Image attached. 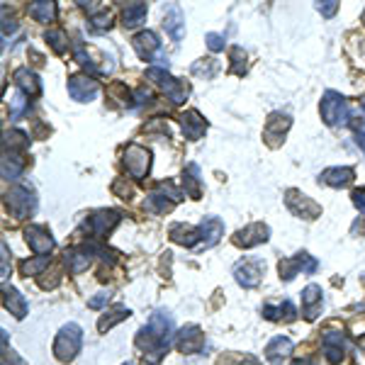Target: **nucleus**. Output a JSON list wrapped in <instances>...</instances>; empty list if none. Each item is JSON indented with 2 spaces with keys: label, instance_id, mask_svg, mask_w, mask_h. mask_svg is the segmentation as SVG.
Instances as JSON below:
<instances>
[{
  "label": "nucleus",
  "instance_id": "nucleus-1",
  "mask_svg": "<svg viewBox=\"0 0 365 365\" xmlns=\"http://www.w3.org/2000/svg\"><path fill=\"white\" fill-rule=\"evenodd\" d=\"M170 341H173V319L168 317V312L159 309L151 314L149 324L137 334V348L144 351L151 365H159V360L168 353Z\"/></svg>",
  "mask_w": 365,
  "mask_h": 365
},
{
  "label": "nucleus",
  "instance_id": "nucleus-2",
  "mask_svg": "<svg viewBox=\"0 0 365 365\" xmlns=\"http://www.w3.org/2000/svg\"><path fill=\"white\" fill-rule=\"evenodd\" d=\"M81 344H83V329L78 324H63L61 331L57 334L54 341V355L61 363H71L78 353H81Z\"/></svg>",
  "mask_w": 365,
  "mask_h": 365
},
{
  "label": "nucleus",
  "instance_id": "nucleus-3",
  "mask_svg": "<svg viewBox=\"0 0 365 365\" xmlns=\"http://www.w3.org/2000/svg\"><path fill=\"white\" fill-rule=\"evenodd\" d=\"M319 112H322V119H324L329 127H339V124H346L351 117L348 112V103L341 93L336 90H326L324 98H322V105H319Z\"/></svg>",
  "mask_w": 365,
  "mask_h": 365
},
{
  "label": "nucleus",
  "instance_id": "nucleus-4",
  "mask_svg": "<svg viewBox=\"0 0 365 365\" xmlns=\"http://www.w3.org/2000/svg\"><path fill=\"white\" fill-rule=\"evenodd\" d=\"M146 76H149V81H154L161 90H166V95H168L173 105H180L188 98V93H190V88H188L186 83L175 81V78L161 66H151L149 71H146Z\"/></svg>",
  "mask_w": 365,
  "mask_h": 365
},
{
  "label": "nucleus",
  "instance_id": "nucleus-5",
  "mask_svg": "<svg viewBox=\"0 0 365 365\" xmlns=\"http://www.w3.org/2000/svg\"><path fill=\"white\" fill-rule=\"evenodd\" d=\"M6 207H8V212H10L12 217H17V219H25V217H30L32 212L37 210L34 190H32V188H27V186H15L6 195Z\"/></svg>",
  "mask_w": 365,
  "mask_h": 365
},
{
  "label": "nucleus",
  "instance_id": "nucleus-6",
  "mask_svg": "<svg viewBox=\"0 0 365 365\" xmlns=\"http://www.w3.org/2000/svg\"><path fill=\"white\" fill-rule=\"evenodd\" d=\"M180 200H183V195H180L170 183H161L151 195H146L144 205H146V210L154 212V215H166V212L173 210L175 202H180Z\"/></svg>",
  "mask_w": 365,
  "mask_h": 365
},
{
  "label": "nucleus",
  "instance_id": "nucleus-7",
  "mask_svg": "<svg viewBox=\"0 0 365 365\" xmlns=\"http://www.w3.org/2000/svg\"><path fill=\"white\" fill-rule=\"evenodd\" d=\"M124 166H127V173L134 180L146 178V173L151 168V151L139 144H129L124 149Z\"/></svg>",
  "mask_w": 365,
  "mask_h": 365
},
{
  "label": "nucleus",
  "instance_id": "nucleus-8",
  "mask_svg": "<svg viewBox=\"0 0 365 365\" xmlns=\"http://www.w3.org/2000/svg\"><path fill=\"white\" fill-rule=\"evenodd\" d=\"M285 205H288V210L293 212L295 217H299V219H307V221L317 219V217L322 215V207H319L309 195L295 190V188H290V190L285 193Z\"/></svg>",
  "mask_w": 365,
  "mask_h": 365
},
{
  "label": "nucleus",
  "instance_id": "nucleus-9",
  "mask_svg": "<svg viewBox=\"0 0 365 365\" xmlns=\"http://www.w3.org/2000/svg\"><path fill=\"white\" fill-rule=\"evenodd\" d=\"M293 127V117L285 112H273L270 117L266 119V127H263V139L270 149H278L285 141V134Z\"/></svg>",
  "mask_w": 365,
  "mask_h": 365
},
{
  "label": "nucleus",
  "instance_id": "nucleus-10",
  "mask_svg": "<svg viewBox=\"0 0 365 365\" xmlns=\"http://www.w3.org/2000/svg\"><path fill=\"white\" fill-rule=\"evenodd\" d=\"M317 268H319V263L314 261L309 253H297V256L283 258V261L278 263L280 278H283L285 283H290V280H293L295 275H299V273H309V275H312Z\"/></svg>",
  "mask_w": 365,
  "mask_h": 365
},
{
  "label": "nucleus",
  "instance_id": "nucleus-11",
  "mask_svg": "<svg viewBox=\"0 0 365 365\" xmlns=\"http://www.w3.org/2000/svg\"><path fill=\"white\" fill-rule=\"evenodd\" d=\"M268 239H270V229H268V224H263V221H253V224L244 226V229H239V232L234 234V244H237L239 248L261 246Z\"/></svg>",
  "mask_w": 365,
  "mask_h": 365
},
{
  "label": "nucleus",
  "instance_id": "nucleus-12",
  "mask_svg": "<svg viewBox=\"0 0 365 365\" xmlns=\"http://www.w3.org/2000/svg\"><path fill=\"white\" fill-rule=\"evenodd\" d=\"M175 346H178L180 353H200L205 348V334L197 324H188L175 334Z\"/></svg>",
  "mask_w": 365,
  "mask_h": 365
},
{
  "label": "nucleus",
  "instance_id": "nucleus-13",
  "mask_svg": "<svg viewBox=\"0 0 365 365\" xmlns=\"http://www.w3.org/2000/svg\"><path fill=\"white\" fill-rule=\"evenodd\" d=\"M98 90H100V86L93 76L78 73V76L68 78V95H71L73 100H78V103H90V100L98 95Z\"/></svg>",
  "mask_w": 365,
  "mask_h": 365
},
{
  "label": "nucleus",
  "instance_id": "nucleus-14",
  "mask_svg": "<svg viewBox=\"0 0 365 365\" xmlns=\"http://www.w3.org/2000/svg\"><path fill=\"white\" fill-rule=\"evenodd\" d=\"M117 224H119V212H115V210H98L95 215L88 217V221H86L88 232L93 234L95 239L108 237V232H112Z\"/></svg>",
  "mask_w": 365,
  "mask_h": 365
},
{
  "label": "nucleus",
  "instance_id": "nucleus-15",
  "mask_svg": "<svg viewBox=\"0 0 365 365\" xmlns=\"http://www.w3.org/2000/svg\"><path fill=\"white\" fill-rule=\"evenodd\" d=\"M132 47L141 61H154V57H161V41L151 30H144V32H139V34H134Z\"/></svg>",
  "mask_w": 365,
  "mask_h": 365
},
{
  "label": "nucleus",
  "instance_id": "nucleus-16",
  "mask_svg": "<svg viewBox=\"0 0 365 365\" xmlns=\"http://www.w3.org/2000/svg\"><path fill=\"white\" fill-rule=\"evenodd\" d=\"M25 239H27V244H30V248L37 253V256H47V253H52L54 239H52V232H49L47 226L30 224L25 229Z\"/></svg>",
  "mask_w": 365,
  "mask_h": 365
},
{
  "label": "nucleus",
  "instance_id": "nucleus-17",
  "mask_svg": "<svg viewBox=\"0 0 365 365\" xmlns=\"http://www.w3.org/2000/svg\"><path fill=\"white\" fill-rule=\"evenodd\" d=\"M322 348H324V355L331 365H339L344 360L346 351H348V341L341 331H326L322 336Z\"/></svg>",
  "mask_w": 365,
  "mask_h": 365
},
{
  "label": "nucleus",
  "instance_id": "nucleus-18",
  "mask_svg": "<svg viewBox=\"0 0 365 365\" xmlns=\"http://www.w3.org/2000/svg\"><path fill=\"white\" fill-rule=\"evenodd\" d=\"M263 270H266V266L261 261H241L234 268V278L241 288H256L261 283Z\"/></svg>",
  "mask_w": 365,
  "mask_h": 365
},
{
  "label": "nucleus",
  "instance_id": "nucleus-19",
  "mask_svg": "<svg viewBox=\"0 0 365 365\" xmlns=\"http://www.w3.org/2000/svg\"><path fill=\"white\" fill-rule=\"evenodd\" d=\"M197 234H200V248H212L215 244H219L221 237H224V221L217 219V217H207V219L197 226Z\"/></svg>",
  "mask_w": 365,
  "mask_h": 365
},
{
  "label": "nucleus",
  "instance_id": "nucleus-20",
  "mask_svg": "<svg viewBox=\"0 0 365 365\" xmlns=\"http://www.w3.org/2000/svg\"><path fill=\"white\" fill-rule=\"evenodd\" d=\"M180 127H183V134H186V139L197 141L202 134L207 132V122L197 110H188V112L180 115Z\"/></svg>",
  "mask_w": 365,
  "mask_h": 365
},
{
  "label": "nucleus",
  "instance_id": "nucleus-21",
  "mask_svg": "<svg viewBox=\"0 0 365 365\" xmlns=\"http://www.w3.org/2000/svg\"><path fill=\"white\" fill-rule=\"evenodd\" d=\"M164 27H166V32L173 37V41H180L183 37H186V15H183L180 6H175V3H173V6L166 8Z\"/></svg>",
  "mask_w": 365,
  "mask_h": 365
},
{
  "label": "nucleus",
  "instance_id": "nucleus-22",
  "mask_svg": "<svg viewBox=\"0 0 365 365\" xmlns=\"http://www.w3.org/2000/svg\"><path fill=\"white\" fill-rule=\"evenodd\" d=\"M12 78H15V86L20 88L22 95H27V98H39L41 95V81L34 71H30V68H17L12 73Z\"/></svg>",
  "mask_w": 365,
  "mask_h": 365
},
{
  "label": "nucleus",
  "instance_id": "nucleus-23",
  "mask_svg": "<svg viewBox=\"0 0 365 365\" xmlns=\"http://www.w3.org/2000/svg\"><path fill=\"white\" fill-rule=\"evenodd\" d=\"M353 178H355V170L348 168V166H344V168L322 170L319 183H324V186H331V188H348L351 183H353Z\"/></svg>",
  "mask_w": 365,
  "mask_h": 365
},
{
  "label": "nucleus",
  "instance_id": "nucleus-24",
  "mask_svg": "<svg viewBox=\"0 0 365 365\" xmlns=\"http://www.w3.org/2000/svg\"><path fill=\"white\" fill-rule=\"evenodd\" d=\"M322 288L319 285H307V288L302 290V314L304 319H309V322H314L319 314V309H322Z\"/></svg>",
  "mask_w": 365,
  "mask_h": 365
},
{
  "label": "nucleus",
  "instance_id": "nucleus-25",
  "mask_svg": "<svg viewBox=\"0 0 365 365\" xmlns=\"http://www.w3.org/2000/svg\"><path fill=\"white\" fill-rule=\"evenodd\" d=\"M93 246H81V248H68L66 251V266L71 273H83L88 270V266L93 263Z\"/></svg>",
  "mask_w": 365,
  "mask_h": 365
},
{
  "label": "nucleus",
  "instance_id": "nucleus-26",
  "mask_svg": "<svg viewBox=\"0 0 365 365\" xmlns=\"http://www.w3.org/2000/svg\"><path fill=\"white\" fill-rule=\"evenodd\" d=\"M3 304H6V309L15 319H25L27 299H25V295H20L15 288H8V285H3Z\"/></svg>",
  "mask_w": 365,
  "mask_h": 365
},
{
  "label": "nucleus",
  "instance_id": "nucleus-27",
  "mask_svg": "<svg viewBox=\"0 0 365 365\" xmlns=\"http://www.w3.org/2000/svg\"><path fill=\"white\" fill-rule=\"evenodd\" d=\"M290 353H293V341L285 339V336H275V339L266 346V358L270 360L273 365H280Z\"/></svg>",
  "mask_w": 365,
  "mask_h": 365
},
{
  "label": "nucleus",
  "instance_id": "nucleus-28",
  "mask_svg": "<svg viewBox=\"0 0 365 365\" xmlns=\"http://www.w3.org/2000/svg\"><path fill=\"white\" fill-rule=\"evenodd\" d=\"M170 239H173L175 244H180V246H200V234H197V229H193V226L188 224H173L170 226Z\"/></svg>",
  "mask_w": 365,
  "mask_h": 365
},
{
  "label": "nucleus",
  "instance_id": "nucleus-29",
  "mask_svg": "<svg viewBox=\"0 0 365 365\" xmlns=\"http://www.w3.org/2000/svg\"><path fill=\"white\" fill-rule=\"evenodd\" d=\"M132 317V312H129L124 304H117V307H112V309H108V312L100 317V322H98V331L100 334H105V331H110L115 324H119V322H124V319H129Z\"/></svg>",
  "mask_w": 365,
  "mask_h": 365
},
{
  "label": "nucleus",
  "instance_id": "nucleus-30",
  "mask_svg": "<svg viewBox=\"0 0 365 365\" xmlns=\"http://www.w3.org/2000/svg\"><path fill=\"white\" fill-rule=\"evenodd\" d=\"M183 186H186V195H190L193 200L202 195L200 190V168L197 164H188L186 170H183Z\"/></svg>",
  "mask_w": 365,
  "mask_h": 365
},
{
  "label": "nucleus",
  "instance_id": "nucleus-31",
  "mask_svg": "<svg viewBox=\"0 0 365 365\" xmlns=\"http://www.w3.org/2000/svg\"><path fill=\"white\" fill-rule=\"evenodd\" d=\"M22 170H25V161H22L17 154H12V151L3 149V178L17 180Z\"/></svg>",
  "mask_w": 365,
  "mask_h": 365
},
{
  "label": "nucleus",
  "instance_id": "nucleus-32",
  "mask_svg": "<svg viewBox=\"0 0 365 365\" xmlns=\"http://www.w3.org/2000/svg\"><path fill=\"white\" fill-rule=\"evenodd\" d=\"M263 317L270 319V322H280V319L293 322V319L297 317V309H295V304L290 302V299H285L280 307H270V304H266V307H263Z\"/></svg>",
  "mask_w": 365,
  "mask_h": 365
},
{
  "label": "nucleus",
  "instance_id": "nucleus-33",
  "mask_svg": "<svg viewBox=\"0 0 365 365\" xmlns=\"http://www.w3.org/2000/svg\"><path fill=\"white\" fill-rule=\"evenodd\" d=\"M146 12H149L146 3H132V6L124 8V12H122V25H124V27H137V25H141V22L146 20Z\"/></svg>",
  "mask_w": 365,
  "mask_h": 365
},
{
  "label": "nucleus",
  "instance_id": "nucleus-34",
  "mask_svg": "<svg viewBox=\"0 0 365 365\" xmlns=\"http://www.w3.org/2000/svg\"><path fill=\"white\" fill-rule=\"evenodd\" d=\"M30 15L34 17L37 22H54V17H57V3H52V0H39V3H32Z\"/></svg>",
  "mask_w": 365,
  "mask_h": 365
},
{
  "label": "nucleus",
  "instance_id": "nucleus-35",
  "mask_svg": "<svg viewBox=\"0 0 365 365\" xmlns=\"http://www.w3.org/2000/svg\"><path fill=\"white\" fill-rule=\"evenodd\" d=\"M3 149H10L12 154H22V151L30 149V137H27L25 132H20V129H12V132H6V144H3Z\"/></svg>",
  "mask_w": 365,
  "mask_h": 365
},
{
  "label": "nucleus",
  "instance_id": "nucleus-36",
  "mask_svg": "<svg viewBox=\"0 0 365 365\" xmlns=\"http://www.w3.org/2000/svg\"><path fill=\"white\" fill-rule=\"evenodd\" d=\"M44 39L49 41V47H52L57 54H66L68 37H66V32H63V30H49L47 34H44Z\"/></svg>",
  "mask_w": 365,
  "mask_h": 365
},
{
  "label": "nucleus",
  "instance_id": "nucleus-37",
  "mask_svg": "<svg viewBox=\"0 0 365 365\" xmlns=\"http://www.w3.org/2000/svg\"><path fill=\"white\" fill-rule=\"evenodd\" d=\"M217 71H219V61H217V59H200V61L193 66V73H195V76L207 78V81L215 78Z\"/></svg>",
  "mask_w": 365,
  "mask_h": 365
},
{
  "label": "nucleus",
  "instance_id": "nucleus-38",
  "mask_svg": "<svg viewBox=\"0 0 365 365\" xmlns=\"http://www.w3.org/2000/svg\"><path fill=\"white\" fill-rule=\"evenodd\" d=\"M49 266V256H37V258H32V261H25L22 263V275H44V268Z\"/></svg>",
  "mask_w": 365,
  "mask_h": 365
},
{
  "label": "nucleus",
  "instance_id": "nucleus-39",
  "mask_svg": "<svg viewBox=\"0 0 365 365\" xmlns=\"http://www.w3.org/2000/svg\"><path fill=\"white\" fill-rule=\"evenodd\" d=\"M30 110V103H27V95L17 93L10 98V119H20L22 115Z\"/></svg>",
  "mask_w": 365,
  "mask_h": 365
},
{
  "label": "nucleus",
  "instance_id": "nucleus-40",
  "mask_svg": "<svg viewBox=\"0 0 365 365\" xmlns=\"http://www.w3.org/2000/svg\"><path fill=\"white\" fill-rule=\"evenodd\" d=\"M90 27H93V32L110 30V27H112V15H110L108 10L93 12V17H90Z\"/></svg>",
  "mask_w": 365,
  "mask_h": 365
},
{
  "label": "nucleus",
  "instance_id": "nucleus-41",
  "mask_svg": "<svg viewBox=\"0 0 365 365\" xmlns=\"http://www.w3.org/2000/svg\"><path fill=\"white\" fill-rule=\"evenodd\" d=\"M232 73H237V76L246 73V54L241 47H232Z\"/></svg>",
  "mask_w": 365,
  "mask_h": 365
},
{
  "label": "nucleus",
  "instance_id": "nucleus-42",
  "mask_svg": "<svg viewBox=\"0 0 365 365\" xmlns=\"http://www.w3.org/2000/svg\"><path fill=\"white\" fill-rule=\"evenodd\" d=\"M112 193H115V195L122 197V200H132V195H134L132 186H127L124 180H115V183H112Z\"/></svg>",
  "mask_w": 365,
  "mask_h": 365
},
{
  "label": "nucleus",
  "instance_id": "nucleus-43",
  "mask_svg": "<svg viewBox=\"0 0 365 365\" xmlns=\"http://www.w3.org/2000/svg\"><path fill=\"white\" fill-rule=\"evenodd\" d=\"M112 299V293H108V290H103V293H98L95 297H90L88 299V307L90 309H100V307H105V304Z\"/></svg>",
  "mask_w": 365,
  "mask_h": 365
},
{
  "label": "nucleus",
  "instance_id": "nucleus-44",
  "mask_svg": "<svg viewBox=\"0 0 365 365\" xmlns=\"http://www.w3.org/2000/svg\"><path fill=\"white\" fill-rule=\"evenodd\" d=\"M205 41H207V47H210L212 52H221V49H224V37L215 34V32H210V34L205 37Z\"/></svg>",
  "mask_w": 365,
  "mask_h": 365
},
{
  "label": "nucleus",
  "instance_id": "nucleus-45",
  "mask_svg": "<svg viewBox=\"0 0 365 365\" xmlns=\"http://www.w3.org/2000/svg\"><path fill=\"white\" fill-rule=\"evenodd\" d=\"M317 10L322 12L324 17H334L336 10H339V3H336V0H326V3H319Z\"/></svg>",
  "mask_w": 365,
  "mask_h": 365
},
{
  "label": "nucleus",
  "instance_id": "nucleus-46",
  "mask_svg": "<svg viewBox=\"0 0 365 365\" xmlns=\"http://www.w3.org/2000/svg\"><path fill=\"white\" fill-rule=\"evenodd\" d=\"M351 197H353V205L365 215V188H355L353 195H351Z\"/></svg>",
  "mask_w": 365,
  "mask_h": 365
},
{
  "label": "nucleus",
  "instance_id": "nucleus-47",
  "mask_svg": "<svg viewBox=\"0 0 365 365\" xmlns=\"http://www.w3.org/2000/svg\"><path fill=\"white\" fill-rule=\"evenodd\" d=\"M0 251H3V285H6V280H8V244L0 246Z\"/></svg>",
  "mask_w": 365,
  "mask_h": 365
},
{
  "label": "nucleus",
  "instance_id": "nucleus-48",
  "mask_svg": "<svg viewBox=\"0 0 365 365\" xmlns=\"http://www.w3.org/2000/svg\"><path fill=\"white\" fill-rule=\"evenodd\" d=\"M12 32H17V22L15 20H3V37L12 34Z\"/></svg>",
  "mask_w": 365,
  "mask_h": 365
},
{
  "label": "nucleus",
  "instance_id": "nucleus-49",
  "mask_svg": "<svg viewBox=\"0 0 365 365\" xmlns=\"http://www.w3.org/2000/svg\"><path fill=\"white\" fill-rule=\"evenodd\" d=\"M355 141H358V146H360V149H363V154H365V132H358Z\"/></svg>",
  "mask_w": 365,
  "mask_h": 365
},
{
  "label": "nucleus",
  "instance_id": "nucleus-50",
  "mask_svg": "<svg viewBox=\"0 0 365 365\" xmlns=\"http://www.w3.org/2000/svg\"><path fill=\"white\" fill-rule=\"evenodd\" d=\"M293 365H314L312 360H307V358H302V360H295Z\"/></svg>",
  "mask_w": 365,
  "mask_h": 365
},
{
  "label": "nucleus",
  "instance_id": "nucleus-51",
  "mask_svg": "<svg viewBox=\"0 0 365 365\" xmlns=\"http://www.w3.org/2000/svg\"><path fill=\"white\" fill-rule=\"evenodd\" d=\"M360 348L365 351V336H363V339H360Z\"/></svg>",
  "mask_w": 365,
  "mask_h": 365
},
{
  "label": "nucleus",
  "instance_id": "nucleus-52",
  "mask_svg": "<svg viewBox=\"0 0 365 365\" xmlns=\"http://www.w3.org/2000/svg\"><path fill=\"white\" fill-rule=\"evenodd\" d=\"M360 103H363V110H365V95H363V100H360Z\"/></svg>",
  "mask_w": 365,
  "mask_h": 365
},
{
  "label": "nucleus",
  "instance_id": "nucleus-53",
  "mask_svg": "<svg viewBox=\"0 0 365 365\" xmlns=\"http://www.w3.org/2000/svg\"><path fill=\"white\" fill-rule=\"evenodd\" d=\"M363 22H365V12H363Z\"/></svg>",
  "mask_w": 365,
  "mask_h": 365
},
{
  "label": "nucleus",
  "instance_id": "nucleus-54",
  "mask_svg": "<svg viewBox=\"0 0 365 365\" xmlns=\"http://www.w3.org/2000/svg\"><path fill=\"white\" fill-rule=\"evenodd\" d=\"M124 365H134V363H124Z\"/></svg>",
  "mask_w": 365,
  "mask_h": 365
}]
</instances>
